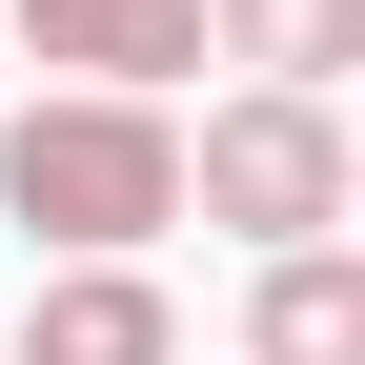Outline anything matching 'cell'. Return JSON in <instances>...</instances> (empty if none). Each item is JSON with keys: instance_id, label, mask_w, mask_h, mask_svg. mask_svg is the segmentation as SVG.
<instances>
[{"instance_id": "cell-5", "label": "cell", "mask_w": 365, "mask_h": 365, "mask_svg": "<svg viewBox=\"0 0 365 365\" xmlns=\"http://www.w3.org/2000/svg\"><path fill=\"white\" fill-rule=\"evenodd\" d=\"M244 365H365V264H345V244H264Z\"/></svg>"}, {"instance_id": "cell-2", "label": "cell", "mask_w": 365, "mask_h": 365, "mask_svg": "<svg viewBox=\"0 0 365 365\" xmlns=\"http://www.w3.org/2000/svg\"><path fill=\"white\" fill-rule=\"evenodd\" d=\"M182 203H203L223 244H345V203H365L345 102H325V81H244V102H203V143H182Z\"/></svg>"}, {"instance_id": "cell-4", "label": "cell", "mask_w": 365, "mask_h": 365, "mask_svg": "<svg viewBox=\"0 0 365 365\" xmlns=\"http://www.w3.org/2000/svg\"><path fill=\"white\" fill-rule=\"evenodd\" d=\"M21 365H182V304L143 284V264H41Z\"/></svg>"}, {"instance_id": "cell-3", "label": "cell", "mask_w": 365, "mask_h": 365, "mask_svg": "<svg viewBox=\"0 0 365 365\" xmlns=\"http://www.w3.org/2000/svg\"><path fill=\"white\" fill-rule=\"evenodd\" d=\"M0 61H61V81H163L203 61V0H0Z\"/></svg>"}, {"instance_id": "cell-1", "label": "cell", "mask_w": 365, "mask_h": 365, "mask_svg": "<svg viewBox=\"0 0 365 365\" xmlns=\"http://www.w3.org/2000/svg\"><path fill=\"white\" fill-rule=\"evenodd\" d=\"M0 223H21L41 264H143L182 223V122L143 81H61V102L0 122Z\"/></svg>"}, {"instance_id": "cell-6", "label": "cell", "mask_w": 365, "mask_h": 365, "mask_svg": "<svg viewBox=\"0 0 365 365\" xmlns=\"http://www.w3.org/2000/svg\"><path fill=\"white\" fill-rule=\"evenodd\" d=\"M203 41L244 81H345L365 61V0H203Z\"/></svg>"}]
</instances>
